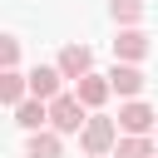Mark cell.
I'll list each match as a JSON object with an SVG mask.
<instances>
[{
	"label": "cell",
	"instance_id": "cell-1",
	"mask_svg": "<svg viewBox=\"0 0 158 158\" xmlns=\"http://www.w3.org/2000/svg\"><path fill=\"white\" fill-rule=\"evenodd\" d=\"M79 143H84V153H89V158H104L109 148H118V123H114V118H104V114H94V118L84 123Z\"/></svg>",
	"mask_w": 158,
	"mask_h": 158
},
{
	"label": "cell",
	"instance_id": "cell-2",
	"mask_svg": "<svg viewBox=\"0 0 158 158\" xmlns=\"http://www.w3.org/2000/svg\"><path fill=\"white\" fill-rule=\"evenodd\" d=\"M84 104H79V94H59L54 104H49V128L54 133H84Z\"/></svg>",
	"mask_w": 158,
	"mask_h": 158
},
{
	"label": "cell",
	"instance_id": "cell-3",
	"mask_svg": "<svg viewBox=\"0 0 158 158\" xmlns=\"http://www.w3.org/2000/svg\"><path fill=\"white\" fill-rule=\"evenodd\" d=\"M54 69H59L64 79H74V84L89 79V74H94V54H89V44H64L59 59H54Z\"/></svg>",
	"mask_w": 158,
	"mask_h": 158
},
{
	"label": "cell",
	"instance_id": "cell-4",
	"mask_svg": "<svg viewBox=\"0 0 158 158\" xmlns=\"http://www.w3.org/2000/svg\"><path fill=\"white\" fill-rule=\"evenodd\" d=\"M59 84H64V74H59L54 64H35V69H30V99H40V104H54V99L64 94Z\"/></svg>",
	"mask_w": 158,
	"mask_h": 158
},
{
	"label": "cell",
	"instance_id": "cell-5",
	"mask_svg": "<svg viewBox=\"0 0 158 158\" xmlns=\"http://www.w3.org/2000/svg\"><path fill=\"white\" fill-rule=\"evenodd\" d=\"M118 128H123L128 138H143L148 128H158V114H153L143 99H133V104H123V109H118Z\"/></svg>",
	"mask_w": 158,
	"mask_h": 158
},
{
	"label": "cell",
	"instance_id": "cell-6",
	"mask_svg": "<svg viewBox=\"0 0 158 158\" xmlns=\"http://www.w3.org/2000/svg\"><path fill=\"white\" fill-rule=\"evenodd\" d=\"M148 54V35L143 30H118V40H114V59L118 64H138Z\"/></svg>",
	"mask_w": 158,
	"mask_h": 158
},
{
	"label": "cell",
	"instance_id": "cell-7",
	"mask_svg": "<svg viewBox=\"0 0 158 158\" xmlns=\"http://www.w3.org/2000/svg\"><path fill=\"white\" fill-rule=\"evenodd\" d=\"M109 84H114V94H123V99L133 104V99L143 94V84H148V79H143V69H138V64H114Z\"/></svg>",
	"mask_w": 158,
	"mask_h": 158
},
{
	"label": "cell",
	"instance_id": "cell-8",
	"mask_svg": "<svg viewBox=\"0 0 158 158\" xmlns=\"http://www.w3.org/2000/svg\"><path fill=\"white\" fill-rule=\"evenodd\" d=\"M0 99H5V104H10V114H15V109L30 99V74H20V69H5V74H0Z\"/></svg>",
	"mask_w": 158,
	"mask_h": 158
},
{
	"label": "cell",
	"instance_id": "cell-9",
	"mask_svg": "<svg viewBox=\"0 0 158 158\" xmlns=\"http://www.w3.org/2000/svg\"><path fill=\"white\" fill-rule=\"evenodd\" d=\"M74 94H79V104H84V109H99V104L114 94V84H109L104 74H89V79H79V84H74Z\"/></svg>",
	"mask_w": 158,
	"mask_h": 158
},
{
	"label": "cell",
	"instance_id": "cell-10",
	"mask_svg": "<svg viewBox=\"0 0 158 158\" xmlns=\"http://www.w3.org/2000/svg\"><path fill=\"white\" fill-rule=\"evenodd\" d=\"M25 158H64V133H54V128H44V133H30V148H25Z\"/></svg>",
	"mask_w": 158,
	"mask_h": 158
},
{
	"label": "cell",
	"instance_id": "cell-11",
	"mask_svg": "<svg viewBox=\"0 0 158 158\" xmlns=\"http://www.w3.org/2000/svg\"><path fill=\"white\" fill-rule=\"evenodd\" d=\"M15 123H20V128H30V133H44V123H49V104L25 99V104L15 109Z\"/></svg>",
	"mask_w": 158,
	"mask_h": 158
},
{
	"label": "cell",
	"instance_id": "cell-12",
	"mask_svg": "<svg viewBox=\"0 0 158 158\" xmlns=\"http://www.w3.org/2000/svg\"><path fill=\"white\" fill-rule=\"evenodd\" d=\"M109 10H114V20L123 30H138V20H143V0H114Z\"/></svg>",
	"mask_w": 158,
	"mask_h": 158
},
{
	"label": "cell",
	"instance_id": "cell-13",
	"mask_svg": "<svg viewBox=\"0 0 158 158\" xmlns=\"http://www.w3.org/2000/svg\"><path fill=\"white\" fill-rule=\"evenodd\" d=\"M114 158H158V148H153L148 138H118Z\"/></svg>",
	"mask_w": 158,
	"mask_h": 158
},
{
	"label": "cell",
	"instance_id": "cell-14",
	"mask_svg": "<svg viewBox=\"0 0 158 158\" xmlns=\"http://www.w3.org/2000/svg\"><path fill=\"white\" fill-rule=\"evenodd\" d=\"M0 64H5V69H15V64H20V40H15V35H5V40H0Z\"/></svg>",
	"mask_w": 158,
	"mask_h": 158
}]
</instances>
